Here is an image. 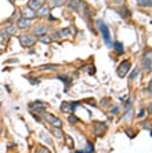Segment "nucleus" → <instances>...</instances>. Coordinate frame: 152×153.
I'll return each mask as SVG.
<instances>
[{
	"label": "nucleus",
	"mask_w": 152,
	"mask_h": 153,
	"mask_svg": "<svg viewBox=\"0 0 152 153\" xmlns=\"http://www.w3.org/2000/svg\"><path fill=\"white\" fill-rule=\"evenodd\" d=\"M97 26H98V29H100V32L102 33V37H104L105 43H107V44L111 47V46H112V41H111V33H109L108 26L105 25L104 21H101V20L97 21Z\"/></svg>",
	"instance_id": "1"
},
{
	"label": "nucleus",
	"mask_w": 152,
	"mask_h": 153,
	"mask_svg": "<svg viewBox=\"0 0 152 153\" xmlns=\"http://www.w3.org/2000/svg\"><path fill=\"white\" fill-rule=\"evenodd\" d=\"M18 39H20V43L22 47H32V46L35 44V41H36L35 37L29 36V35H21Z\"/></svg>",
	"instance_id": "2"
},
{
	"label": "nucleus",
	"mask_w": 152,
	"mask_h": 153,
	"mask_svg": "<svg viewBox=\"0 0 152 153\" xmlns=\"http://www.w3.org/2000/svg\"><path fill=\"white\" fill-rule=\"evenodd\" d=\"M130 68H132L130 61H124V62H122V64L119 65V68H118V76H119V77H124L129 73Z\"/></svg>",
	"instance_id": "3"
},
{
	"label": "nucleus",
	"mask_w": 152,
	"mask_h": 153,
	"mask_svg": "<svg viewBox=\"0 0 152 153\" xmlns=\"http://www.w3.org/2000/svg\"><path fill=\"white\" fill-rule=\"evenodd\" d=\"M43 116L46 120H48V123L51 125H54V127H61L62 125V123H61V120L58 119V117L56 116H53V115H50V113H44L43 112Z\"/></svg>",
	"instance_id": "4"
},
{
	"label": "nucleus",
	"mask_w": 152,
	"mask_h": 153,
	"mask_svg": "<svg viewBox=\"0 0 152 153\" xmlns=\"http://www.w3.org/2000/svg\"><path fill=\"white\" fill-rule=\"evenodd\" d=\"M76 106H77L76 102H72V104H69V102H62V105H61V112H64V113L73 112Z\"/></svg>",
	"instance_id": "5"
},
{
	"label": "nucleus",
	"mask_w": 152,
	"mask_h": 153,
	"mask_svg": "<svg viewBox=\"0 0 152 153\" xmlns=\"http://www.w3.org/2000/svg\"><path fill=\"white\" fill-rule=\"evenodd\" d=\"M29 106H31V109H35V110H36V112H39V113H43L44 109L47 108V105L44 104V102H40V101L32 102V104L29 105Z\"/></svg>",
	"instance_id": "6"
},
{
	"label": "nucleus",
	"mask_w": 152,
	"mask_h": 153,
	"mask_svg": "<svg viewBox=\"0 0 152 153\" xmlns=\"http://www.w3.org/2000/svg\"><path fill=\"white\" fill-rule=\"evenodd\" d=\"M142 66H144V69L147 72L151 70V51L145 52L144 58H142Z\"/></svg>",
	"instance_id": "7"
},
{
	"label": "nucleus",
	"mask_w": 152,
	"mask_h": 153,
	"mask_svg": "<svg viewBox=\"0 0 152 153\" xmlns=\"http://www.w3.org/2000/svg\"><path fill=\"white\" fill-rule=\"evenodd\" d=\"M48 14H50V7H47V6H42L36 11V17H40V18L48 17Z\"/></svg>",
	"instance_id": "8"
},
{
	"label": "nucleus",
	"mask_w": 152,
	"mask_h": 153,
	"mask_svg": "<svg viewBox=\"0 0 152 153\" xmlns=\"http://www.w3.org/2000/svg\"><path fill=\"white\" fill-rule=\"evenodd\" d=\"M31 22H32V20H29V18H20L18 20V28L20 29H25V28H29L31 26Z\"/></svg>",
	"instance_id": "9"
},
{
	"label": "nucleus",
	"mask_w": 152,
	"mask_h": 153,
	"mask_svg": "<svg viewBox=\"0 0 152 153\" xmlns=\"http://www.w3.org/2000/svg\"><path fill=\"white\" fill-rule=\"evenodd\" d=\"M46 33H47V25H39L33 29V35H36V36H42Z\"/></svg>",
	"instance_id": "10"
},
{
	"label": "nucleus",
	"mask_w": 152,
	"mask_h": 153,
	"mask_svg": "<svg viewBox=\"0 0 152 153\" xmlns=\"http://www.w3.org/2000/svg\"><path fill=\"white\" fill-rule=\"evenodd\" d=\"M35 17H36V11H33L32 8L28 7V8H26V10L24 11V18H29V20H33Z\"/></svg>",
	"instance_id": "11"
},
{
	"label": "nucleus",
	"mask_w": 152,
	"mask_h": 153,
	"mask_svg": "<svg viewBox=\"0 0 152 153\" xmlns=\"http://www.w3.org/2000/svg\"><path fill=\"white\" fill-rule=\"evenodd\" d=\"M28 7H29V8H32L33 11H37V10H39V8L42 7V4H40L39 1H36V0H31V1L28 3Z\"/></svg>",
	"instance_id": "12"
},
{
	"label": "nucleus",
	"mask_w": 152,
	"mask_h": 153,
	"mask_svg": "<svg viewBox=\"0 0 152 153\" xmlns=\"http://www.w3.org/2000/svg\"><path fill=\"white\" fill-rule=\"evenodd\" d=\"M104 130H105V124H104V123L97 121V123H96V134H97V135H101V134L104 133Z\"/></svg>",
	"instance_id": "13"
},
{
	"label": "nucleus",
	"mask_w": 152,
	"mask_h": 153,
	"mask_svg": "<svg viewBox=\"0 0 152 153\" xmlns=\"http://www.w3.org/2000/svg\"><path fill=\"white\" fill-rule=\"evenodd\" d=\"M4 32L7 33L8 36H14V35H17V26H14V25H8Z\"/></svg>",
	"instance_id": "14"
},
{
	"label": "nucleus",
	"mask_w": 152,
	"mask_h": 153,
	"mask_svg": "<svg viewBox=\"0 0 152 153\" xmlns=\"http://www.w3.org/2000/svg\"><path fill=\"white\" fill-rule=\"evenodd\" d=\"M53 135H54L56 138H58V139H61V138L64 137V133H62L61 127H54V130H53Z\"/></svg>",
	"instance_id": "15"
},
{
	"label": "nucleus",
	"mask_w": 152,
	"mask_h": 153,
	"mask_svg": "<svg viewBox=\"0 0 152 153\" xmlns=\"http://www.w3.org/2000/svg\"><path fill=\"white\" fill-rule=\"evenodd\" d=\"M118 12H119V14H120V17H123V18H129V17L132 15V12L129 11L127 8H124V7H122V8H120V10H119V11H118Z\"/></svg>",
	"instance_id": "16"
},
{
	"label": "nucleus",
	"mask_w": 152,
	"mask_h": 153,
	"mask_svg": "<svg viewBox=\"0 0 152 153\" xmlns=\"http://www.w3.org/2000/svg\"><path fill=\"white\" fill-rule=\"evenodd\" d=\"M68 1V0H50V4H51V7H58V6H62Z\"/></svg>",
	"instance_id": "17"
},
{
	"label": "nucleus",
	"mask_w": 152,
	"mask_h": 153,
	"mask_svg": "<svg viewBox=\"0 0 152 153\" xmlns=\"http://www.w3.org/2000/svg\"><path fill=\"white\" fill-rule=\"evenodd\" d=\"M136 1L141 7H151V0H136Z\"/></svg>",
	"instance_id": "18"
},
{
	"label": "nucleus",
	"mask_w": 152,
	"mask_h": 153,
	"mask_svg": "<svg viewBox=\"0 0 152 153\" xmlns=\"http://www.w3.org/2000/svg\"><path fill=\"white\" fill-rule=\"evenodd\" d=\"M79 7V1L77 0H69V8L71 10H77Z\"/></svg>",
	"instance_id": "19"
},
{
	"label": "nucleus",
	"mask_w": 152,
	"mask_h": 153,
	"mask_svg": "<svg viewBox=\"0 0 152 153\" xmlns=\"http://www.w3.org/2000/svg\"><path fill=\"white\" fill-rule=\"evenodd\" d=\"M39 40L42 41V43H46V44H48V43L51 41V37L47 36V35H42V36L39 37Z\"/></svg>",
	"instance_id": "20"
},
{
	"label": "nucleus",
	"mask_w": 152,
	"mask_h": 153,
	"mask_svg": "<svg viewBox=\"0 0 152 153\" xmlns=\"http://www.w3.org/2000/svg\"><path fill=\"white\" fill-rule=\"evenodd\" d=\"M69 35H71V29L69 28H64V29H61L60 30V36L66 37V36H69Z\"/></svg>",
	"instance_id": "21"
},
{
	"label": "nucleus",
	"mask_w": 152,
	"mask_h": 153,
	"mask_svg": "<svg viewBox=\"0 0 152 153\" xmlns=\"http://www.w3.org/2000/svg\"><path fill=\"white\" fill-rule=\"evenodd\" d=\"M68 121L71 123V124H76V123H79V119H77L76 116H73V115H69Z\"/></svg>",
	"instance_id": "22"
},
{
	"label": "nucleus",
	"mask_w": 152,
	"mask_h": 153,
	"mask_svg": "<svg viewBox=\"0 0 152 153\" xmlns=\"http://www.w3.org/2000/svg\"><path fill=\"white\" fill-rule=\"evenodd\" d=\"M113 47H115L116 51L119 52V54H122V52H123V46H122V43H119V41H118V43H115V44H113Z\"/></svg>",
	"instance_id": "23"
},
{
	"label": "nucleus",
	"mask_w": 152,
	"mask_h": 153,
	"mask_svg": "<svg viewBox=\"0 0 152 153\" xmlns=\"http://www.w3.org/2000/svg\"><path fill=\"white\" fill-rule=\"evenodd\" d=\"M84 70H87L88 73H94L96 72V69H94V66L93 65H86V66H83Z\"/></svg>",
	"instance_id": "24"
},
{
	"label": "nucleus",
	"mask_w": 152,
	"mask_h": 153,
	"mask_svg": "<svg viewBox=\"0 0 152 153\" xmlns=\"http://www.w3.org/2000/svg\"><path fill=\"white\" fill-rule=\"evenodd\" d=\"M57 79H60L61 81H64L65 84H68L69 81H71V80H69V77H68V76H62V75H60V76H57Z\"/></svg>",
	"instance_id": "25"
},
{
	"label": "nucleus",
	"mask_w": 152,
	"mask_h": 153,
	"mask_svg": "<svg viewBox=\"0 0 152 153\" xmlns=\"http://www.w3.org/2000/svg\"><path fill=\"white\" fill-rule=\"evenodd\" d=\"M35 153H51V152H50L47 148H37Z\"/></svg>",
	"instance_id": "26"
},
{
	"label": "nucleus",
	"mask_w": 152,
	"mask_h": 153,
	"mask_svg": "<svg viewBox=\"0 0 152 153\" xmlns=\"http://www.w3.org/2000/svg\"><path fill=\"white\" fill-rule=\"evenodd\" d=\"M137 75H138V69H134V70H133V73L132 75H130V80H134V79H136L137 77Z\"/></svg>",
	"instance_id": "27"
},
{
	"label": "nucleus",
	"mask_w": 152,
	"mask_h": 153,
	"mask_svg": "<svg viewBox=\"0 0 152 153\" xmlns=\"http://www.w3.org/2000/svg\"><path fill=\"white\" fill-rule=\"evenodd\" d=\"M58 68L57 65H44V66H42V69H48V70H51V69H56Z\"/></svg>",
	"instance_id": "28"
},
{
	"label": "nucleus",
	"mask_w": 152,
	"mask_h": 153,
	"mask_svg": "<svg viewBox=\"0 0 152 153\" xmlns=\"http://www.w3.org/2000/svg\"><path fill=\"white\" fill-rule=\"evenodd\" d=\"M66 141H68V146L71 148V149H72V148H73V141H72V138L68 137V138H66Z\"/></svg>",
	"instance_id": "29"
},
{
	"label": "nucleus",
	"mask_w": 152,
	"mask_h": 153,
	"mask_svg": "<svg viewBox=\"0 0 152 153\" xmlns=\"http://www.w3.org/2000/svg\"><path fill=\"white\" fill-rule=\"evenodd\" d=\"M118 110H119V108H118V106H115V108L111 109V113H112V115H116V113H118Z\"/></svg>",
	"instance_id": "30"
},
{
	"label": "nucleus",
	"mask_w": 152,
	"mask_h": 153,
	"mask_svg": "<svg viewBox=\"0 0 152 153\" xmlns=\"http://www.w3.org/2000/svg\"><path fill=\"white\" fill-rule=\"evenodd\" d=\"M58 37H60V32H56L54 36H53V39H58Z\"/></svg>",
	"instance_id": "31"
},
{
	"label": "nucleus",
	"mask_w": 152,
	"mask_h": 153,
	"mask_svg": "<svg viewBox=\"0 0 152 153\" xmlns=\"http://www.w3.org/2000/svg\"><path fill=\"white\" fill-rule=\"evenodd\" d=\"M122 1H123V0H116L115 3H118V4H120V3H122Z\"/></svg>",
	"instance_id": "32"
},
{
	"label": "nucleus",
	"mask_w": 152,
	"mask_h": 153,
	"mask_svg": "<svg viewBox=\"0 0 152 153\" xmlns=\"http://www.w3.org/2000/svg\"><path fill=\"white\" fill-rule=\"evenodd\" d=\"M36 1H39L40 4H43V1H44V0H36Z\"/></svg>",
	"instance_id": "33"
},
{
	"label": "nucleus",
	"mask_w": 152,
	"mask_h": 153,
	"mask_svg": "<svg viewBox=\"0 0 152 153\" xmlns=\"http://www.w3.org/2000/svg\"><path fill=\"white\" fill-rule=\"evenodd\" d=\"M0 133H1V127H0Z\"/></svg>",
	"instance_id": "34"
}]
</instances>
